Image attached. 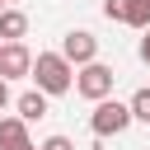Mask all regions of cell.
I'll return each mask as SVG.
<instances>
[{"instance_id": "obj_1", "label": "cell", "mask_w": 150, "mask_h": 150, "mask_svg": "<svg viewBox=\"0 0 150 150\" xmlns=\"http://www.w3.org/2000/svg\"><path fill=\"white\" fill-rule=\"evenodd\" d=\"M33 80L42 94H66L75 84V66L61 56V52H38L33 56Z\"/></svg>"}, {"instance_id": "obj_2", "label": "cell", "mask_w": 150, "mask_h": 150, "mask_svg": "<svg viewBox=\"0 0 150 150\" xmlns=\"http://www.w3.org/2000/svg\"><path fill=\"white\" fill-rule=\"evenodd\" d=\"M131 122H136V117H131V103H117V98H103V103H94V112H89L94 136H122Z\"/></svg>"}, {"instance_id": "obj_3", "label": "cell", "mask_w": 150, "mask_h": 150, "mask_svg": "<svg viewBox=\"0 0 150 150\" xmlns=\"http://www.w3.org/2000/svg\"><path fill=\"white\" fill-rule=\"evenodd\" d=\"M112 66H103V61H89V66H80L75 70V89L89 98V103H103V98H112Z\"/></svg>"}, {"instance_id": "obj_4", "label": "cell", "mask_w": 150, "mask_h": 150, "mask_svg": "<svg viewBox=\"0 0 150 150\" xmlns=\"http://www.w3.org/2000/svg\"><path fill=\"white\" fill-rule=\"evenodd\" d=\"M61 56H66L70 66H89V61H98V38H94L89 28H70V33L61 38Z\"/></svg>"}, {"instance_id": "obj_5", "label": "cell", "mask_w": 150, "mask_h": 150, "mask_svg": "<svg viewBox=\"0 0 150 150\" xmlns=\"http://www.w3.org/2000/svg\"><path fill=\"white\" fill-rule=\"evenodd\" d=\"M0 75H5V80L33 75V52H28L23 42H5V47H0Z\"/></svg>"}, {"instance_id": "obj_6", "label": "cell", "mask_w": 150, "mask_h": 150, "mask_svg": "<svg viewBox=\"0 0 150 150\" xmlns=\"http://www.w3.org/2000/svg\"><path fill=\"white\" fill-rule=\"evenodd\" d=\"M28 122L23 117H0V150H28Z\"/></svg>"}, {"instance_id": "obj_7", "label": "cell", "mask_w": 150, "mask_h": 150, "mask_svg": "<svg viewBox=\"0 0 150 150\" xmlns=\"http://www.w3.org/2000/svg\"><path fill=\"white\" fill-rule=\"evenodd\" d=\"M28 38V14L23 9H5L0 14V42H23Z\"/></svg>"}, {"instance_id": "obj_8", "label": "cell", "mask_w": 150, "mask_h": 150, "mask_svg": "<svg viewBox=\"0 0 150 150\" xmlns=\"http://www.w3.org/2000/svg\"><path fill=\"white\" fill-rule=\"evenodd\" d=\"M14 108H19L23 122H38V117H47V94H42V89H28V94H19Z\"/></svg>"}, {"instance_id": "obj_9", "label": "cell", "mask_w": 150, "mask_h": 150, "mask_svg": "<svg viewBox=\"0 0 150 150\" xmlns=\"http://www.w3.org/2000/svg\"><path fill=\"white\" fill-rule=\"evenodd\" d=\"M127 5V23L131 28H150V0H122Z\"/></svg>"}, {"instance_id": "obj_10", "label": "cell", "mask_w": 150, "mask_h": 150, "mask_svg": "<svg viewBox=\"0 0 150 150\" xmlns=\"http://www.w3.org/2000/svg\"><path fill=\"white\" fill-rule=\"evenodd\" d=\"M131 117L136 122H150V89H136L131 94Z\"/></svg>"}, {"instance_id": "obj_11", "label": "cell", "mask_w": 150, "mask_h": 150, "mask_svg": "<svg viewBox=\"0 0 150 150\" xmlns=\"http://www.w3.org/2000/svg\"><path fill=\"white\" fill-rule=\"evenodd\" d=\"M103 19H112V23H127V5H122V0H103Z\"/></svg>"}, {"instance_id": "obj_12", "label": "cell", "mask_w": 150, "mask_h": 150, "mask_svg": "<svg viewBox=\"0 0 150 150\" xmlns=\"http://www.w3.org/2000/svg\"><path fill=\"white\" fill-rule=\"evenodd\" d=\"M38 150H75V141H70V136H47Z\"/></svg>"}, {"instance_id": "obj_13", "label": "cell", "mask_w": 150, "mask_h": 150, "mask_svg": "<svg viewBox=\"0 0 150 150\" xmlns=\"http://www.w3.org/2000/svg\"><path fill=\"white\" fill-rule=\"evenodd\" d=\"M141 61L150 66V28H145V38H141Z\"/></svg>"}, {"instance_id": "obj_14", "label": "cell", "mask_w": 150, "mask_h": 150, "mask_svg": "<svg viewBox=\"0 0 150 150\" xmlns=\"http://www.w3.org/2000/svg\"><path fill=\"white\" fill-rule=\"evenodd\" d=\"M5 103H9V80L0 75V108H5Z\"/></svg>"}, {"instance_id": "obj_15", "label": "cell", "mask_w": 150, "mask_h": 150, "mask_svg": "<svg viewBox=\"0 0 150 150\" xmlns=\"http://www.w3.org/2000/svg\"><path fill=\"white\" fill-rule=\"evenodd\" d=\"M5 9H9V5H5V0H0V14H5Z\"/></svg>"}, {"instance_id": "obj_16", "label": "cell", "mask_w": 150, "mask_h": 150, "mask_svg": "<svg viewBox=\"0 0 150 150\" xmlns=\"http://www.w3.org/2000/svg\"><path fill=\"white\" fill-rule=\"evenodd\" d=\"M5 5H14V0H5Z\"/></svg>"}, {"instance_id": "obj_17", "label": "cell", "mask_w": 150, "mask_h": 150, "mask_svg": "<svg viewBox=\"0 0 150 150\" xmlns=\"http://www.w3.org/2000/svg\"><path fill=\"white\" fill-rule=\"evenodd\" d=\"M0 47H5V42H0Z\"/></svg>"}]
</instances>
